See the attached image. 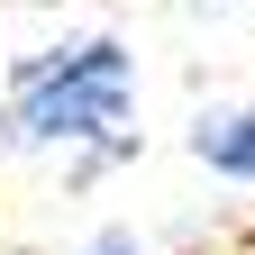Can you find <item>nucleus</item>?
<instances>
[{
    "mask_svg": "<svg viewBox=\"0 0 255 255\" xmlns=\"http://www.w3.org/2000/svg\"><path fill=\"white\" fill-rule=\"evenodd\" d=\"M128 46L119 37H82V46H46L9 73V137L18 146H64V137H119L128 119Z\"/></svg>",
    "mask_w": 255,
    "mask_h": 255,
    "instance_id": "f257e3e1",
    "label": "nucleus"
},
{
    "mask_svg": "<svg viewBox=\"0 0 255 255\" xmlns=\"http://www.w3.org/2000/svg\"><path fill=\"white\" fill-rule=\"evenodd\" d=\"M191 155H201L210 173L255 182V110H210L201 128H191Z\"/></svg>",
    "mask_w": 255,
    "mask_h": 255,
    "instance_id": "f03ea898",
    "label": "nucleus"
},
{
    "mask_svg": "<svg viewBox=\"0 0 255 255\" xmlns=\"http://www.w3.org/2000/svg\"><path fill=\"white\" fill-rule=\"evenodd\" d=\"M82 255H146V246H137V237H128V228H110V237H91Z\"/></svg>",
    "mask_w": 255,
    "mask_h": 255,
    "instance_id": "7ed1b4c3",
    "label": "nucleus"
}]
</instances>
